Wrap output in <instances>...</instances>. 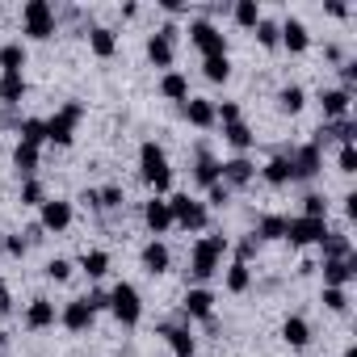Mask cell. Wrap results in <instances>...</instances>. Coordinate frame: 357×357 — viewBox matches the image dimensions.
Listing matches in <instances>:
<instances>
[{
	"mask_svg": "<svg viewBox=\"0 0 357 357\" xmlns=\"http://www.w3.org/2000/svg\"><path fill=\"white\" fill-rule=\"evenodd\" d=\"M139 168H143V181L155 190V198L168 194V185H172V168H168V155H164L160 143H143V147H139Z\"/></svg>",
	"mask_w": 357,
	"mask_h": 357,
	"instance_id": "cell-1",
	"label": "cell"
},
{
	"mask_svg": "<svg viewBox=\"0 0 357 357\" xmlns=\"http://www.w3.org/2000/svg\"><path fill=\"white\" fill-rule=\"evenodd\" d=\"M223 252H227V240H223V236L198 240L194 252H190V273H194L198 282H211V278L219 273V265H223Z\"/></svg>",
	"mask_w": 357,
	"mask_h": 357,
	"instance_id": "cell-2",
	"label": "cell"
},
{
	"mask_svg": "<svg viewBox=\"0 0 357 357\" xmlns=\"http://www.w3.org/2000/svg\"><path fill=\"white\" fill-rule=\"evenodd\" d=\"M109 311H114V319H118V324L135 328V324H139V315H143V298H139V290H135L130 282H118V286L109 290Z\"/></svg>",
	"mask_w": 357,
	"mask_h": 357,
	"instance_id": "cell-3",
	"label": "cell"
},
{
	"mask_svg": "<svg viewBox=\"0 0 357 357\" xmlns=\"http://www.w3.org/2000/svg\"><path fill=\"white\" fill-rule=\"evenodd\" d=\"M168 215H172V223H181L185 231H202L206 227V206L194 202L190 194H172L168 198Z\"/></svg>",
	"mask_w": 357,
	"mask_h": 357,
	"instance_id": "cell-4",
	"label": "cell"
},
{
	"mask_svg": "<svg viewBox=\"0 0 357 357\" xmlns=\"http://www.w3.org/2000/svg\"><path fill=\"white\" fill-rule=\"evenodd\" d=\"M22 26H26V34L30 38H51L55 34V9L47 5V0H30V5L22 9Z\"/></svg>",
	"mask_w": 357,
	"mask_h": 357,
	"instance_id": "cell-5",
	"label": "cell"
},
{
	"mask_svg": "<svg viewBox=\"0 0 357 357\" xmlns=\"http://www.w3.org/2000/svg\"><path fill=\"white\" fill-rule=\"evenodd\" d=\"M80 118H84V105H80V101H68V105L47 122V139L59 143V147H68L72 135H76V122H80Z\"/></svg>",
	"mask_w": 357,
	"mask_h": 357,
	"instance_id": "cell-6",
	"label": "cell"
},
{
	"mask_svg": "<svg viewBox=\"0 0 357 357\" xmlns=\"http://www.w3.org/2000/svg\"><path fill=\"white\" fill-rule=\"evenodd\" d=\"M282 155L290 160V181H311V176L324 168V160H319V147H315V143L290 147V151H282Z\"/></svg>",
	"mask_w": 357,
	"mask_h": 357,
	"instance_id": "cell-7",
	"label": "cell"
},
{
	"mask_svg": "<svg viewBox=\"0 0 357 357\" xmlns=\"http://www.w3.org/2000/svg\"><path fill=\"white\" fill-rule=\"evenodd\" d=\"M328 236V219H286V240L294 244V248H303V244H319Z\"/></svg>",
	"mask_w": 357,
	"mask_h": 357,
	"instance_id": "cell-8",
	"label": "cell"
},
{
	"mask_svg": "<svg viewBox=\"0 0 357 357\" xmlns=\"http://www.w3.org/2000/svg\"><path fill=\"white\" fill-rule=\"evenodd\" d=\"M190 43L206 55V59H215V55H227V38L211 26V22H194L190 26Z\"/></svg>",
	"mask_w": 357,
	"mask_h": 357,
	"instance_id": "cell-9",
	"label": "cell"
},
{
	"mask_svg": "<svg viewBox=\"0 0 357 357\" xmlns=\"http://www.w3.org/2000/svg\"><path fill=\"white\" fill-rule=\"evenodd\" d=\"M257 176V164L248 160V155H231V160H223L219 164V181L227 185V190H240V185H248Z\"/></svg>",
	"mask_w": 357,
	"mask_h": 357,
	"instance_id": "cell-10",
	"label": "cell"
},
{
	"mask_svg": "<svg viewBox=\"0 0 357 357\" xmlns=\"http://www.w3.org/2000/svg\"><path fill=\"white\" fill-rule=\"evenodd\" d=\"M172 38H176V26H164L160 34L147 38V59L155 68H172Z\"/></svg>",
	"mask_w": 357,
	"mask_h": 357,
	"instance_id": "cell-11",
	"label": "cell"
},
{
	"mask_svg": "<svg viewBox=\"0 0 357 357\" xmlns=\"http://www.w3.org/2000/svg\"><path fill=\"white\" fill-rule=\"evenodd\" d=\"M357 278V257H340V261H324V286L344 290Z\"/></svg>",
	"mask_w": 357,
	"mask_h": 357,
	"instance_id": "cell-12",
	"label": "cell"
},
{
	"mask_svg": "<svg viewBox=\"0 0 357 357\" xmlns=\"http://www.w3.org/2000/svg\"><path fill=\"white\" fill-rule=\"evenodd\" d=\"M160 336L172 344V357H194V332L185 324H164Z\"/></svg>",
	"mask_w": 357,
	"mask_h": 357,
	"instance_id": "cell-13",
	"label": "cell"
},
{
	"mask_svg": "<svg viewBox=\"0 0 357 357\" xmlns=\"http://www.w3.org/2000/svg\"><path fill=\"white\" fill-rule=\"evenodd\" d=\"M328 139H336V143L344 147V143H353V139H357V126H353L349 118H336V122H324V126L315 130V147H324Z\"/></svg>",
	"mask_w": 357,
	"mask_h": 357,
	"instance_id": "cell-14",
	"label": "cell"
},
{
	"mask_svg": "<svg viewBox=\"0 0 357 357\" xmlns=\"http://www.w3.org/2000/svg\"><path fill=\"white\" fill-rule=\"evenodd\" d=\"M55 303L51 298H34L30 307H26V328L30 332H43V328H55Z\"/></svg>",
	"mask_w": 357,
	"mask_h": 357,
	"instance_id": "cell-15",
	"label": "cell"
},
{
	"mask_svg": "<svg viewBox=\"0 0 357 357\" xmlns=\"http://www.w3.org/2000/svg\"><path fill=\"white\" fill-rule=\"evenodd\" d=\"M59 324H63L68 332H84V328L93 324V307H89L84 298H72V303L59 311Z\"/></svg>",
	"mask_w": 357,
	"mask_h": 357,
	"instance_id": "cell-16",
	"label": "cell"
},
{
	"mask_svg": "<svg viewBox=\"0 0 357 357\" xmlns=\"http://www.w3.org/2000/svg\"><path fill=\"white\" fill-rule=\"evenodd\" d=\"M278 38L290 47V55H303V51L311 47V34H307V26H303L298 17H290L286 26H278Z\"/></svg>",
	"mask_w": 357,
	"mask_h": 357,
	"instance_id": "cell-17",
	"label": "cell"
},
{
	"mask_svg": "<svg viewBox=\"0 0 357 357\" xmlns=\"http://www.w3.org/2000/svg\"><path fill=\"white\" fill-rule=\"evenodd\" d=\"M72 223V206L68 202H59V198H51V202H43V231H63Z\"/></svg>",
	"mask_w": 357,
	"mask_h": 357,
	"instance_id": "cell-18",
	"label": "cell"
},
{
	"mask_svg": "<svg viewBox=\"0 0 357 357\" xmlns=\"http://www.w3.org/2000/svg\"><path fill=\"white\" fill-rule=\"evenodd\" d=\"M181 311H185L190 319H211V311H215V294L198 286V290H190V294H185V303H181Z\"/></svg>",
	"mask_w": 357,
	"mask_h": 357,
	"instance_id": "cell-19",
	"label": "cell"
},
{
	"mask_svg": "<svg viewBox=\"0 0 357 357\" xmlns=\"http://www.w3.org/2000/svg\"><path fill=\"white\" fill-rule=\"evenodd\" d=\"M22 97H26V76L22 72H0V101L13 109Z\"/></svg>",
	"mask_w": 357,
	"mask_h": 357,
	"instance_id": "cell-20",
	"label": "cell"
},
{
	"mask_svg": "<svg viewBox=\"0 0 357 357\" xmlns=\"http://www.w3.org/2000/svg\"><path fill=\"white\" fill-rule=\"evenodd\" d=\"M194 181H198V185H206V190H211V185H219V160H215V155H211L206 147H198V164H194Z\"/></svg>",
	"mask_w": 357,
	"mask_h": 357,
	"instance_id": "cell-21",
	"label": "cell"
},
{
	"mask_svg": "<svg viewBox=\"0 0 357 357\" xmlns=\"http://www.w3.org/2000/svg\"><path fill=\"white\" fill-rule=\"evenodd\" d=\"M143 223H147V227H151L155 236H160V231H168V227H172V215H168V202H164V198H151V202L143 206Z\"/></svg>",
	"mask_w": 357,
	"mask_h": 357,
	"instance_id": "cell-22",
	"label": "cell"
},
{
	"mask_svg": "<svg viewBox=\"0 0 357 357\" xmlns=\"http://www.w3.org/2000/svg\"><path fill=\"white\" fill-rule=\"evenodd\" d=\"M319 105H324V118L336 122V118L349 114V93L344 89H328V93H319Z\"/></svg>",
	"mask_w": 357,
	"mask_h": 357,
	"instance_id": "cell-23",
	"label": "cell"
},
{
	"mask_svg": "<svg viewBox=\"0 0 357 357\" xmlns=\"http://www.w3.org/2000/svg\"><path fill=\"white\" fill-rule=\"evenodd\" d=\"M185 118H190L194 126H215V101L190 97V101H185Z\"/></svg>",
	"mask_w": 357,
	"mask_h": 357,
	"instance_id": "cell-24",
	"label": "cell"
},
{
	"mask_svg": "<svg viewBox=\"0 0 357 357\" xmlns=\"http://www.w3.org/2000/svg\"><path fill=\"white\" fill-rule=\"evenodd\" d=\"M89 47H93V55H97V59H109V55L118 51V38H114V30L97 26V30H89Z\"/></svg>",
	"mask_w": 357,
	"mask_h": 357,
	"instance_id": "cell-25",
	"label": "cell"
},
{
	"mask_svg": "<svg viewBox=\"0 0 357 357\" xmlns=\"http://www.w3.org/2000/svg\"><path fill=\"white\" fill-rule=\"evenodd\" d=\"M168 261H172V257H168V248H164L160 240H151V244L143 248V269H147L151 278H155V273H164V269H168Z\"/></svg>",
	"mask_w": 357,
	"mask_h": 357,
	"instance_id": "cell-26",
	"label": "cell"
},
{
	"mask_svg": "<svg viewBox=\"0 0 357 357\" xmlns=\"http://www.w3.org/2000/svg\"><path fill=\"white\" fill-rule=\"evenodd\" d=\"M282 340H286V344H294V349H303V344L311 340V328H307V319H303V315H290V319L282 324Z\"/></svg>",
	"mask_w": 357,
	"mask_h": 357,
	"instance_id": "cell-27",
	"label": "cell"
},
{
	"mask_svg": "<svg viewBox=\"0 0 357 357\" xmlns=\"http://www.w3.org/2000/svg\"><path fill=\"white\" fill-rule=\"evenodd\" d=\"M160 93H164L168 101H190V80H185L181 72H168V76L160 80Z\"/></svg>",
	"mask_w": 357,
	"mask_h": 357,
	"instance_id": "cell-28",
	"label": "cell"
},
{
	"mask_svg": "<svg viewBox=\"0 0 357 357\" xmlns=\"http://www.w3.org/2000/svg\"><path fill=\"white\" fill-rule=\"evenodd\" d=\"M17 135H22V143L43 147V143H47V122H43V118H22V122H17Z\"/></svg>",
	"mask_w": 357,
	"mask_h": 357,
	"instance_id": "cell-29",
	"label": "cell"
},
{
	"mask_svg": "<svg viewBox=\"0 0 357 357\" xmlns=\"http://www.w3.org/2000/svg\"><path fill=\"white\" fill-rule=\"evenodd\" d=\"M319 244H324V261H340V257H353V244H349V236H340V231H328Z\"/></svg>",
	"mask_w": 357,
	"mask_h": 357,
	"instance_id": "cell-30",
	"label": "cell"
},
{
	"mask_svg": "<svg viewBox=\"0 0 357 357\" xmlns=\"http://www.w3.org/2000/svg\"><path fill=\"white\" fill-rule=\"evenodd\" d=\"M223 139H227V143H231L236 151H248L257 135H252V130H248V122L240 118V122H231V126H223Z\"/></svg>",
	"mask_w": 357,
	"mask_h": 357,
	"instance_id": "cell-31",
	"label": "cell"
},
{
	"mask_svg": "<svg viewBox=\"0 0 357 357\" xmlns=\"http://www.w3.org/2000/svg\"><path fill=\"white\" fill-rule=\"evenodd\" d=\"M303 105H307V93H303L298 84H286V89L278 93V109H282V114H298Z\"/></svg>",
	"mask_w": 357,
	"mask_h": 357,
	"instance_id": "cell-32",
	"label": "cell"
},
{
	"mask_svg": "<svg viewBox=\"0 0 357 357\" xmlns=\"http://www.w3.org/2000/svg\"><path fill=\"white\" fill-rule=\"evenodd\" d=\"M80 269H84L89 278H105V273H109V252H101V248L84 252V257H80Z\"/></svg>",
	"mask_w": 357,
	"mask_h": 357,
	"instance_id": "cell-33",
	"label": "cell"
},
{
	"mask_svg": "<svg viewBox=\"0 0 357 357\" xmlns=\"http://www.w3.org/2000/svg\"><path fill=\"white\" fill-rule=\"evenodd\" d=\"M248 286H252L248 265H244V261H231V265H227V290H231V294H244Z\"/></svg>",
	"mask_w": 357,
	"mask_h": 357,
	"instance_id": "cell-34",
	"label": "cell"
},
{
	"mask_svg": "<svg viewBox=\"0 0 357 357\" xmlns=\"http://www.w3.org/2000/svg\"><path fill=\"white\" fill-rule=\"evenodd\" d=\"M231 17H236V26H244V30H257V22H261V9H257V0H236Z\"/></svg>",
	"mask_w": 357,
	"mask_h": 357,
	"instance_id": "cell-35",
	"label": "cell"
},
{
	"mask_svg": "<svg viewBox=\"0 0 357 357\" xmlns=\"http://www.w3.org/2000/svg\"><path fill=\"white\" fill-rule=\"evenodd\" d=\"M13 164H17V172H22V176H34V168H38V147H30V143H17V151H13Z\"/></svg>",
	"mask_w": 357,
	"mask_h": 357,
	"instance_id": "cell-36",
	"label": "cell"
},
{
	"mask_svg": "<svg viewBox=\"0 0 357 357\" xmlns=\"http://www.w3.org/2000/svg\"><path fill=\"white\" fill-rule=\"evenodd\" d=\"M265 181H269V185H286V181H290V160H286V155H273V160L265 164Z\"/></svg>",
	"mask_w": 357,
	"mask_h": 357,
	"instance_id": "cell-37",
	"label": "cell"
},
{
	"mask_svg": "<svg viewBox=\"0 0 357 357\" xmlns=\"http://www.w3.org/2000/svg\"><path fill=\"white\" fill-rule=\"evenodd\" d=\"M202 72H206V80H215V84H223V80L231 76V59H227V55H215V59H202Z\"/></svg>",
	"mask_w": 357,
	"mask_h": 357,
	"instance_id": "cell-38",
	"label": "cell"
},
{
	"mask_svg": "<svg viewBox=\"0 0 357 357\" xmlns=\"http://www.w3.org/2000/svg\"><path fill=\"white\" fill-rule=\"evenodd\" d=\"M257 240H286V219L282 215H265L257 227Z\"/></svg>",
	"mask_w": 357,
	"mask_h": 357,
	"instance_id": "cell-39",
	"label": "cell"
},
{
	"mask_svg": "<svg viewBox=\"0 0 357 357\" xmlns=\"http://www.w3.org/2000/svg\"><path fill=\"white\" fill-rule=\"evenodd\" d=\"M0 68H5V72H22V68H26V51H22V43L0 47Z\"/></svg>",
	"mask_w": 357,
	"mask_h": 357,
	"instance_id": "cell-40",
	"label": "cell"
},
{
	"mask_svg": "<svg viewBox=\"0 0 357 357\" xmlns=\"http://www.w3.org/2000/svg\"><path fill=\"white\" fill-rule=\"evenodd\" d=\"M43 202H47V190H43V181L30 176V181L22 185V206H43Z\"/></svg>",
	"mask_w": 357,
	"mask_h": 357,
	"instance_id": "cell-41",
	"label": "cell"
},
{
	"mask_svg": "<svg viewBox=\"0 0 357 357\" xmlns=\"http://www.w3.org/2000/svg\"><path fill=\"white\" fill-rule=\"evenodd\" d=\"M303 219H328L324 194H307V198H303Z\"/></svg>",
	"mask_w": 357,
	"mask_h": 357,
	"instance_id": "cell-42",
	"label": "cell"
},
{
	"mask_svg": "<svg viewBox=\"0 0 357 357\" xmlns=\"http://www.w3.org/2000/svg\"><path fill=\"white\" fill-rule=\"evenodd\" d=\"M324 307L340 315V311H349V294H344V290H336V286H324Z\"/></svg>",
	"mask_w": 357,
	"mask_h": 357,
	"instance_id": "cell-43",
	"label": "cell"
},
{
	"mask_svg": "<svg viewBox=\"0 0 357 357\" xmlns=\"http://www.w3.org/2000/svg\"><path fill=\"white\" fill-rule=\"evenodd\" d=\"M257 43H261V47H278V43H282V38H278V26L261 17V22H257Z\"/></svg>",
	"mask_w": 357,
	"mask_h": 357,
	"instance_id": "cell-44",
	"label": "cell"
},
{
	"mask_svg": "<svg viewBox=\"0 0 357 357\" xmlns=\"http://www.w3.org/2000/svg\"><path fill=\"white\" fill-rule=\"evenodd\" d=\"M97 206H101V211H114V206H122V190H118V185H105V190H97Z\"/></svg>",
	"mask_w": 357,
	"mask_h": 357,
	"instance_id": "cell-45",
	"label": "cell"
},
{
	"mask_svg": "<svg viewBox=\"0 0 357 357\" xmlns=\"http://www.w3.org/2000/svg\"><path fill=\"white\" fill-rule=\"evenodd\" d=\"M47 278H51V282H68V278H72V261H63V257H55V261L47 265Z\"/></svg>",
	"mask_w": 357,
	"mask_h": 357,
	"instance_id": "cell-46",
	"label": "cell"
},
{
	"mask_svg": "<svg viewBox=\"0 0 357 357\" xmlns=\"http://www.w3.org/2000/svg\"><path fill=\"white\" fill-rule=\"evenodd\" d=\"M215 122H223V126H231V122H240V105H236V101H223V105L215 109Z\"/></svg>",
	"mask_w": 357,
	"mask_h": 357,
	"instance_id": "cell-47",
	"label": "cell"
},
{
	"mask_svg": "<svg viewBox=\"0 0 357 357\" xmlns=\"http://www.w3.org/2000/svg\"><path fill=\"white\" fill-rule=\"evenodd\" d=\"M336 160H340V172H357V143H344Z\"/></svg>",
	"mask_w": 357,
	"mask_h": 357,
	"instance_id": "cell-48",
	"label": "cell"
},
{
	"mask_svg": "<svg viewBox=\"0 0 357 357\" xmlns=\"http://www.w3.org/2000/svg\"><path fill=\"white\" fill-rule=\"evenodd\" d=\"M84 303H89V307H93V315H97V311H105V307H109V294H105V290H93V294H84Z\"/></svg>",
	"mask_w": 357,
	"mask_h": 357,
	"instance_id": "cell-49",
	"label": "cell"
},
{
	"mask_svg": "<svg viewBox=\"0 0 357 357\" xmlns=\"http://www.w3.org/2000/svg\"><path fill=\"white\" fill-rule=\"evenodd\" d=\"M227 198H231V190L219 181V185H211V206H227Z\"/></svg>",
	"mask_w": 357,
	"mask_h": 357,
	"instance_id": "cell-50",
	"label": "cell"
},
{
	"mask_svg": "<svg viewBox=\"0 0 357 357\" xmlns=\"http://www.w3.org/2000/svg\"><path fill=\"white\" fill-rule=\"evenodd\" d=\"M26 248H30V244H26L22 236H5V252H13V257H26Z\"/></svg>",
	"mask_w": 357,
	"mask_h": 357,
	"instance_id": "cell-51",
	"label": "cell"
},
{
	"mask_svg": "<svg viewBox=\"0 0 357 357\" xmlns=\"http://www.w3.org/2000/svg\"><path fill=\"white\" fill-rule=\"evenodd\" d=\"M340 80H344V93L357 84V63H340Z\"/></svg>",
	"mask_w": 357,
	"mask_h": 357,
	"instance_id": "cell-52",
	"label": "cell"
},
{
	"mask_svg": "<svg viewBox=\"0 0 357 357\" xmlns=\"http://www.w3.org/2000/svg\"><path fill=\"white\" fill-rule=\"evenodd\" d=\"M252 252H257V236H248V240L240 244V257H236V261H244V265H248V261H252Z\"/></svg>",
	"mask_w": 357,
	"mask_h": 357,
	"instance_id": "cell-53",
	"label": "cell"
},
{
	"mask_svg": "<svg viewBox=\"0 0 357 357\" xmlns=\"http://www.w3.org/2000/svg\"><path fill=\"white\" fill-rule=\"evenodd\" d=\"M9 307H13V294H9L5 282H0V315H9Z\"/></svg>",
	"mask_w": 357,
	"mask_h": 357,
	"instance_id": "cell-54",
	"label": "cell"
},
{
	"mask_svg": "<svg viewBox=\"0 0 357 357\" xmlns=\"http://www.w3.org/2000/svg\"><path fill=\"white\" fill-rule=\"evenodd\" d=\"M324 9H328L332 17H344V13H349V5H344V0H328V5H324Z\"/></svg>",
	"mask_w": 357,
	"mask_h": 357,
	"instance_id": "cell-55",
	"label": "cell"
},
{
	"mask_svg": "<svg viewBox=\"0 0 357 357\" xmlns=\"http://www.w3.org/2000/svg\"><path fill=\"white\" fill-rule=\"evenodd\" d=\"M344 215H349V219H357V194H349V198H344Z\"/></svg>",
	"mask_w": 357,
	"mask_h": 357,
	"instance_id": "cell-56",
	"label": "cell"
},
{
	"mask_svg": "<svg viewBox=\"0 0 357 357\" xmlns=\"http://www.w3.org/2000/svg\"><path fill=\"white\" fill-rule=\"evenodd\" d=\"M344 357H357V344H349V349H344Z\"/></svg>",
	"mask_w": 357,
	"mask_h": 357,
	"instance_id": "cell-57",
	"label": "cell"
},
{
	"mask_svg": "<svg viewBox=\"0 0 357 357\" xmlns=\"http://www.w3.org/2000/svg\"><path fill=\"white\" fill-rule=\"evenodd\" d=\"M0 252H5V236H0Z\"/></svg>",
	"mask_w": 357,
	"mask_h": 357,
	"instance_id": "cell-58",
	"label": "cell"
}]
</instances>
